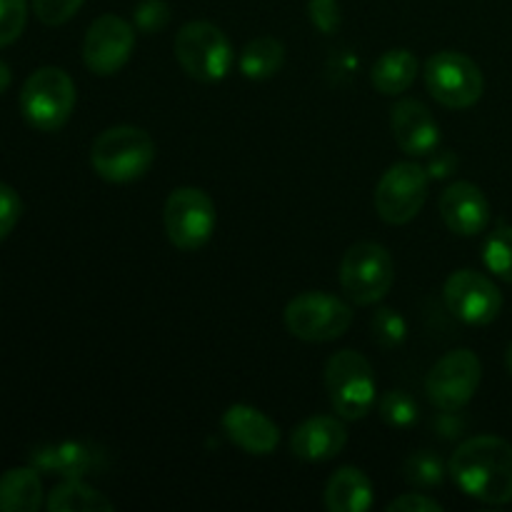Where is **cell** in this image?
Here are the masks:
<instances>
[{
  "label": "cell",
  "mask_w": 512,
  "mask_h": 512,
  "mask_svg": "<svg viewBox=\"0 0 512 512\" xmlns=\"http://www.w3.org/2000/svg\"><path fill=\"white\" fill-rule=\"evenodd\" d=\"M425 85L440 105L453 110L473 108L485 90L478 63L458 50H440L425 63Z\"/></svg>",
  "instance_id": "8"
},
{
  "label": "cell",
  "mask_w": 512,
  "mask_h": 512,
  "mask_svg": "<svg viewBox=\"0 0 512 512\" xmlns=\"http://www.w3.org/2000/svg\"><path fill=\"white\" fill-rule=\"evenodd\" d=\"M50 512H110L113 503L100 490L90 488L83 480H63L55 485L48 498Z\"/></svg>",
  "instance_id": "23"
},
{
  "label": "cell",
  "mask_w": 512,
  "mask_h": 512,
  "mask_svg": "<svg viewBox=\"0 0 512 512\" xmlns=\"http://www.w3.org/2000/svg\"><path fill=\"white\" fill-rule=\"evenodd\" d=\"M75 110V83L65 70L45 65L30 73L20 90V113L30 128L55 133Z\"/></svg>",
  "instance_id": "3"
},
{
  "label": "cell",
  "mask_w": 512,
  "mask_h": 512,
  "mask_svg": "<svg viewBox=\"0 0 512 512\" xmlns=\"http://www.w3.org/2000/svg\"><path fill=\"white\" fill-rule=\"evenodd\" d=\"M175 58L180 68L200 83H218L230 73L235 53L218 25L208 20L185 23L175 35Z\"/></svg>",
  "instance_id": "5"
},
{
  "label": "cell",
  "mask_w": 512,
  "mask_h": 512,
  "mask_svg": "<svg viewBox=\"0 0 512 512\" xmlns=\"http://www.w3.org/2000/svg\"><path fill=\"white\" fill-rule=\"evenodd\" d=\"M330 405L345 420H363L378 405V385L368 360L355 350H340L325 365Z\"/></svg>",
  "instance_id": "4"
},
{
  "label": "cell",
  "mask_w": 512,
  "mask_h": 512,
  "mask_svg": "<svg viewBox=\"0 0 512 512\" xmlns=\"http://www.w3.org/2000/svg\"><path fill=\"white\" fill-rule=\"evenodd\" d=\"M505 365H508V373L512 375V343H510L508 353H505Z\"/></svg>",
  "instance_id": "36"
},
{
  "label": "cell",
  "mask_w": 512,
  "mask_h": 512,
  "mask_svg": "<svg viewBox=\"0 0 512 512\" xmlns=\"http://www.w3.org/2000/svg\"><path fill=\"white\" fill-rule=\"evenodd\" d=\"M155 163V143L143 128L115 125L103 130L90 148V165L108 183H133Z\"/></svg>",
  "instance_id": "2"
},
{
  "label": "cell",
  "mask_w": 512,
  "mask_h": 512,
  "mask_svg": "<svg viewBox=\"0 0 512 512\" xmlns=\"http://www.w3.org/2000/svg\"><path fill=\"white\" fill-rule=\"evenodd\" d=\"M135 48V28L118 15L93 20L83 40V60L90 73L113 75L128 63Z\"/></svg>",
  "instance_id": "13"
},
{
  "label": "cell",
  "mask_w": 512,
  "mask_h": 512,
  "mask_svg": "<svg viewBox=\"0 0 512 512\" xmlns=\"http://www.w3.org/2000/svg\"><path fill=\"white\" fill-rule=\"evenodd\" d=\"M353 325V308L330 293L310 290L298 295L285 308V328L305 343H328L348 333Z\"/></svg>",
  "instance_id": "6"
},
{
  "label": "cell",
  "mask_w": 512,
  "mask_h": 512,
  "mask_svg": "<svg viewBox=\"0 0 512 512\" xmlns=\"http://www.w3.org/2000/svg\"><path fill=\"white\" fill-rule=\"evenodd\" d=\"M223 430L238 448L250 455H270L278 448V425L253 405H230L223 413Z\"/></svg>",
  "instance_id": "16"
},
{
  "label": "cell",
  "mask_w": 512,
  "mask_h": 512,
  "mask_svg": "<svg viewBox=\"0 0 512 512\" xmlns=\"http://www.w3.org/2000/svg\"><path fill=\"white\" fill-rule=\"evenodd\" d=\"M390 128L398 148L408 155H430L440 145V125L420 100H398L390 115Z\"/></svg>",
  "instance_id": "15"
},
{
  "label": "cell",
  "mask_w": 512,
  "mask_h": 512,
  "mask_svg": "<svg viewBox=\"0 0 512 512\" xmlns=\"http://www.w3.org/2000/svg\"><path fill=\"white\" fill-rule=\"evenodd\" d=\"M30 465H33L38 473L58 475L63 480H75L88 475L95 468V453L83 443H68L58 445H43V448L35 450L30 455Z\"/></svg>",
  "instance_id": "18"
},
{
  "label": "cell",
  "mask_w": 512,
  "mask_h": 512,
  "mask_svg": "<svg viewBox=\"0 0 512 512\" xmlns=\"http://www.w3.org/2000/svg\"><path fill=\"white\" fill-rule=\"evenodd\" d=\"M40 505H43V480L33 465L3 473L0 512H38Z\"/></svg>",
  "instance_id": "21"
},
{
  "label": "cell",
  "mask_w": 512,
  "mask_h": 512,
  "mask_svg": "<svg viewBox=\"0 0 512 512\" xmlns=\"http://www.w3.org/2000/svg\"><path fill=\"white\" fill-rule=\"evenodd\" d=\"M28 23V0H0V48H8L23 35Z\"/></svg>",
  "instance_id": "27"
},
{
  "label": "cell",
  "mask_w": 512,
  "mask_h": 512,
  "mask_svg": "<svg viewBox=\"0 0 512 512\" xmlns=\"http://www.w3.org/2000/svg\"><path fill=\"white\" fill-rule=\"evenodd\" d=\"M430 175L418 163H395L375 185V210L390 225H405L423 210Z\"/></svg>",
  "instance_id": "10"
},
{
  "label": "cell",
  "mask_w": 512,
  "mask_h": 512,
  "mask_svg": "<svg viewBox=\"0 0 512 512\" xmlns=\"http://www.w3.org/2000/svg\"><path fill=\"white\" fill-rule=\"evenodd\" d=\"M20 215H23V200H20V195L8 183H0V240H5L13 233Z\"/></svg>",
  "instance_id": "31"
},
{
  "label": "cell",
  "mask_w": 512,
  "mask_h": 512,
  "mask_svg": "<svg viewBox=\"0 0 512 512\" xmlns=\"http://www.w3.org/2000/svg\"><path fill=\"white\" fill-rule=\"evenodd\" d=\"M348 443V430L333 415H315L300 423L290 435V450L295 458L308 463L333 460Z\"/></svg>",
  "instance_id": "17"
},
{
  "label": "cell",
  "mask_w": 512,
  "mask_h": 512,
  "mask_svg": "<svg viewBox=\"0 0 512 512\" xmlns=\"http://www.w3.org/2000/svg\"><path fill=\"white\" fill-rule=\"evenodd\" d=\"M85 0H33V13L43 25H63L83 8Z\"/></svg>",
  "instance_id": "30"
},
{
  "label": "cell",
  "mask_w": 512,
  "mask_h": 512,
  "mask_svg": "<svg viewBox=\"0 0 512 512\" xmlns=\"http://www.w3.org/2000/svg\"><path fill=\"white\" fill-rule=\"evenodd\" d=\"M448 468L433 450H418L403 463V478L418 490H433L445 483Z\"/></svg>",
  "instance_id": "24"
},
{
  "label": "cell",
  "mask_w": 512,
  "mask_h": 512,
  "mask_svg": "<svg viewBox=\"0 0 512 512\" xmlns=\"http://www.w3.org/2000/svg\"><path fill=\"white\" fill-rule=\"evenodd\" d=\"M310 20L320 33L330 35L340 28V5L338 0H310L308 3Z\"/></svg>",
  "instance_id": "32"
},
{
  "label": "cell",
  "mask_w": 512,
  "mask_h": 512,
  "mask_svg": "<svg viewBox=\"0 0 512 512\" xmlns=\"http://www.w3.org/2000/svg\"><path fill=\"white\" fill-rule=\"evenodd\" d=\"M135 28L143 33H158L168 25L170 20V5L165 0H140L135 5Z\"/></svg>",
  "instance_id": "29"
},
{
  "label": "cell",
  "mask_w": 512,
  "mask_h": 512,
  "mask_svg": "<svg viewBox=\"0 0 512 512\" xmlns=\"http://www.w3.org/2000/svg\"><path fill=\"white\" fill-rule=\"evenodd\" d=\"M283 63H285V45L280 43L278 38H270V35L250 40L238 58L240 73H243L248 80L273 78V75L283 68Z\"/></svg>",
  "instance_id": "22"
},
{
  "label": "cell",
  "mask_w": 512,
  "mask_h": 512,
  "mask_svg": "<svg viewBox=\"0 0 512 512\" xmlns=\"http://www.w3.org/2000/svg\"><path fill=\"white\" fill-rule=\"evenodd\" d=\"M483 260L493 275L512 285V225H500L485 240Z\"/></svg>",
  "instance_id": "25"
},
{
  "label": "cell",
  "mask_w": 512,
  "mask_h": 512,
  "mask_svg": "<svg viewBox=\"0 0 512 512\" xmlns=\"http://www.w3.org/2000/svg\"><path fill=\"white\" fill-rule=\"evenodd\" d=\"M418 68L420 63L415 53H410L408 48H393L375 60L373 70H370V80H373L378 93L400 95L415 83Z\"/></svg>",
  "instance_id": "20"
},
{
  "label": "cell",
  "mask_w": 512,
  "mask_h": 512,
  "mask_svg": "<svg viewBox=\"0 0 512 512\" xmlns=\"http://www.w3.org/2000/svg\"><path fill=\"white\" fill-rule=\"evenodd\" d=\"M380 418L393 428H410L418 420V403L405 390H388L378 398Z\"/></svg>",
  "instance_id": "26"
},
{
  "label": "cell",
  "mask_w": 512,
  "mask_h": 512,
  "mask_svg": "<svg viewBox=\"0 0 512 512\" xmlns=\"http://www.w3.org/2000/svg\"><path fill=\"white\" fill-rule=\"evenodd\" d=\"M443 505L423 493H405L388 505V512H440Z\"/></svg>",
  "instance_id": "33"
},
{
  "label": "cell",
  "mask_w": 512,
  "mask_h": 512,
  "mask_svg": "<svg viewBox=\"0 0 512 512\" xmlns=\"http://www.w3.org/2000/svg\"><path fill=\"white\" fill-rule=\"evenodd\" d=\"M440 215H443L450 233L473 238L488 228L490 203L478 185L458 180V183L448 185L445 193L440 195Z\"/></svg>",
  "instance_id": "14"
},
{
  "label": "cell",
  "mask_w": 512,
  "mask_h": 512,
  "mask_svg": "<svg viewBox=\"0 0 512 512\" xmlns=\"http://www.w3.org/2000/svg\"><path fill=\"white\" fill-rule=\"evenodd\" d=\"M325 508L330 512H365L373 508V483L358 468H340L325 485Z\"/></svg>",
  "instance_id": "19"
},
{
  "label": "cell",
  "mask_w": 512,
  "mask_h": 512,
  "mask_svg": "<svg viewBox=\"0 0 512 512\" xmlns=\"http://www.w3.org/2000/svg\"><path fill=\"white\" fill-rule=\"evenodd\" d=\"M165 233L178 250H200L215 230V205L200 188H175L165 200Z\"/></svg>",
  "instance_id": "11"
},
{
  "label": "cell",
  "mask_w": 512,
  "mask_h": 512,
  "mask_svg": "<svg viewBox=\"0 0 512 512\" xmlns=\"http://www.w3.org/2000/svg\"><path fill=\"white\" fill-rule=\"evenodd\" d=\"M8 85H10V68L3 63V60H0V95L8 90Z\"/></svg>",
  "instance_id": "35"
},
{
  "label": "cell",
  "mask_w": 512,
  "mask_h": 512,
  "mask_svg": "<svg viewBox=\"0 0 512 512\" xmlns=\"http://www.w3.org/2000/svg\"><path fill=\"white\" fill-rule=\"evenodd\" d=\"M395 283L393 255L378 243H355L340 260V285L358 305H375Z\"/></svg>",
  "instance_id": "7"
},
{
  "label": "cell",
  "mask_w": 512,
  "mask_h": 512,
  "mask_svg": "<svg viewBox=\"0 0 512 512\" xmlns=\"http://www.w3.org/2000/svg\"><path fill=\"white\" fill-rule=\"evenodd\" d=\"M433 155V158H430V163H428V175L430 178H438V180H443V178H448L450 173H455V168H458V158H455V153L453 150H438V153H430Z\"/></svg>",
  "instance_id": "34"
},
{
  "label": "cell",
  "mask_w": 512,
  "mask_h": 512,
  "mask_svg": "<svg viewBox=\"0 0 512 512\" xmlns=\"http://www.w3.org/2000/svg\"><path fill=\"white\" fill-rule=\"evenodd\" d=\"M480 378H483V365L473 350H450L430 368L425 378V393L430 403L443 413H460L478 393Z\"/></svg>",
  "instance_id": "9"
},
{
  "label": "cell",
  "mask_w": 512,
  "mask_h": 512,
  "mask_svg": "<svg viewBox=\"0 0 512 512\" xmlns=\"http://www.w3.org/2000/svg\"><path fill=\"white\" fill-rule=\"evenodd\" d=\"M448 473L468 498L488 505L512 503V445L498 435H478L460 443Z\"/></svg>",
  "instance_id": "1"
},
{
  "label": "cell",
  "mask_w": 512,
  "mask_h": 512,
  "mask_svg": "<svg viewBox=\"0 0 512 512\" xmlns=\"http://www.w3.org/2000/svg\"><path fill=\"white\" fill-rule=\"evenodd\" d=\"M373 335L383 348H398L408 338V325H405L403 315L390 308H383L373 318Z\"/></svg>",
  "instance_id": "28"
},
{
  "label": "cell",
  "mask_w": 512,
  "mask_h": 512,
  "mask_svg": "<svg viewBox=\"0 0 512 512\" xmlns=\"http://www.w3.org/2000/svg\"><path fill=\"white\" fill-rule=\"evenodd\" d=\"M443 298L450 313L468 325H490L503 310L498 285L478 270H455L445 280Z\"/></svg>",
  "instance_id": "12"
}]
</instances>
